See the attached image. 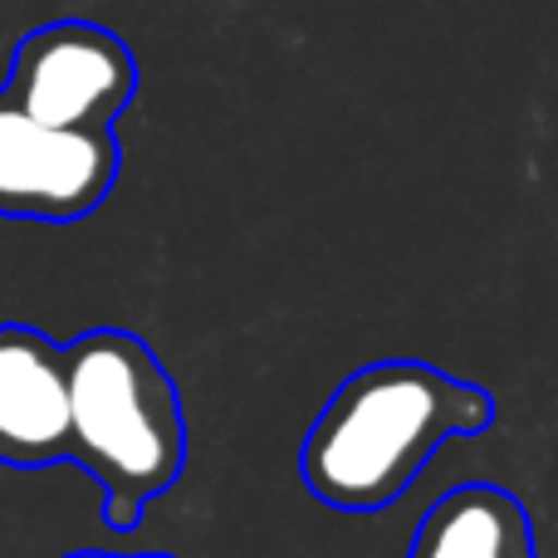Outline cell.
Instances as JSON below:
<instances>
[{"mask_svg": "<svg viewBox=\"0 0 558 558\" xmlns=\"http://www.w3.org/2000/svg\"><path fill=\"white\" fill-rule=\"evenodd\" d=\"M64 363L69 465L104 490L108 530L133 534L186 465L182 392L162 357L128 328H88L64 343Z\"/></svg>", "mask_w": 558, "mask_h": 558, "instance_id": "7a4b0ae2", "label": "cell"}, {"mask_svg": "<svg viewBox=\"0 0 558 558\" xmlns=\"http://www.w3.org/2000/svg\"><path fill=\"white\" fill-rule=\"evenodd\" d=\"M123 167L118 137L54 133L0 94V216L69 226L108 202Z\"/></svg>", "mask_w": 558, "mask_h": 558, "instance_id": "277c9868", "label": "cell"}, {"mask_svg": "<svg viewBox=\"0 0 558 558\" xmlns=\"http://www.w3.org/2000/svg\"><path fill=\"white\" fill-rule=\"evenodd\" d=\"M0 465H69L64 343L29 324H0Z\"/></svg>", "mask_w": 558, "mask_h": 558, "instance_id": "5b68a950", "label": "cell"}, {"mask_svg": "<svg viewBox=\"0 0 558 558\" xmlns=\"http://www.w3.org/2000/svg\"><path fill=\"white\" fill-rule=\"evenodd\" d=\"M495 397L422 357H383L338 383L299 446V481L338 514L397 505L456 436H485Z\"/></svg>", "mask_w": 558, "mask_h": 558, "instance_id": "6da1fadb", "label": "cell"}, {"mask_svg": "<svg viewBox=\"0 0 558 558\" xmlns=\"http://www.w3.org/2000/svg\"><path fill=\"white\" fill-rule=\"evenodd\" d=\"M0 94L54 133L113 137L137 98V54L94 20H54L15 45Z\"/></svg>", "mask_w": 558, "mask_h": 558, "instance_id": "3957f363", "label": "cell"}, {"mask_svg": "<svg viewBox=\"0 0 558 558\" xmlns=\"http://www.w3.org/2000/svg\"><path fill=\"white\" fill-rule=\"evenodd\" d=\"M69 558H172V554H113V549H84V554H69Z\"/></svg>", "mask_w": 558, "mask_h": 558, "instance_id": "52a82bcc", "label": "cell"}, {"mask_svg": "<svg viewBox=\"0 0 558 558\" xmlns=\"http://www.w3.org/2000/svg\"><path fill=\"white\" fill-rule=\"evenodd\" d=\"M407 558H539V549L520 495L490 481H471L446 490L422 514Z\"/></svg>", "mask_w": 558, "mask_h": 558, "instance_id": "8992f818", "label": "cell"}]
</instances>
